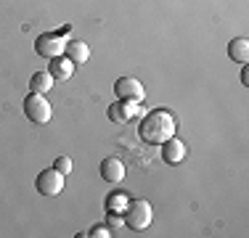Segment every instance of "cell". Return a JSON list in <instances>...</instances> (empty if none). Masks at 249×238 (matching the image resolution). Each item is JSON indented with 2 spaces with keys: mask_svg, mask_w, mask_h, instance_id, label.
Segmentation results:
<instances>
[{
  "mask_svg": "<svg viewBox=\"0 0 249 238\" xmlns=\"http://www.w3.org/2000/svg\"><path fill=\"white\" fill-rule=\"evenodd\" d=\"M178 130V119L173 111L167 109H154L143 117L138 127V135L143 143H151V146H162L164 140H170Z\"/></svg>",
  "mask_w": 249,
  "mask_h": 238,
  "instance_id": "6da1fadb",
  "label": "cell"
},
{
  "mask_svg": "<svg viewBox=\"0 0 249 238\" xmlns=\"http://www.w3.org/2000/svg\"><path fill=\"white\" fill-rule=\"evenodd\" d=\"M122 220H124V228H130V230H146L154 220V209L146 199L127 201V206L122 212Z\"/></svg>",
  "mask_w": 249,
  "mask_h": 238,
  "instance_id": "7a4b0ae2",
  "label": "cell"
},
{
  "mask_svg": "<svg viewBox=\"0 0 249 238\" xmlns=\"http://www.w3.org/2000/svg\"><path fill=\"white\" fill-rule=\"evenodd\" d=\"M24 114L32 124H48L53 117V106L45 101L43 93H29L24 98Z\"/></svg>",
  "mask_w": 249,
  "mask_h": 238,
  "instance_id": "3957f363",
  "label": "cell"
},
{
  "mask_svg": "<svg viewBox=\"0 0 249 238\" xmlns=\"http://www.w3.org/2000/svg\"><path fill=\"white\" fill-rule=\"evenodd\" d=\"M35 188L43 196H58L64 190V172H58L56 167L53 170H43L37 175V180H35Z\"/></svg>",
  "mask_w": 249,
  "mask_h": 238,
  "instance_id": "277c9868",
  "label": "cell"
},
{
  "mask_svg": "<svg viewBox=\"0 0 249 238\" xmlns=\"http://www.w3.org/2000/svg\"><path fill=\"white\" fill-rule=\"evenodd\" d=\"M67 43L69 40L64 37V34H40L37 43H35V51L40 53V56L45 58H56V56H64V51H67Z\"/></svg>",
  "mask_w": 249,
  "mask_h": 238,
  "instance_id": "5b68a950",
  "label": "cell"
},
{
  "mask_svg": "<svg viewBox=\"0 0 249 238\" xmlns=\"http://www.w3.org/2000/svg\"><path fill=\"white\" fill-rule=\"evenodd\" d=\"M114 93L120 95V101H138V103L146 95L143 85H141L135 77H120V80L114 82Z\"/></svg>",
  "mask_w": 249,
  "mask_h": 238,
  "instance_id": "8992f818",
  "label": "cell"
},
{
  "mask_svg": "<svg viewBox=\"0 0 249 238\" xmlns=\"http://www.w3.org/2000/svg\"><path fill=\"white\" fill-rule=\"evenodd\" d=\"M138 111H141L138 101H117V103H111L109 109H106V114H109V119L114 124H124L138 114Z\"/></svg>",
  "mask_w": 249,
  "mask_h": 238,
  "instance_id": "52a82bcc",
  "label": "cell"
},
{
  "mask_svg": "<svg viewBox=\"0 0 249 238\" xmlns=\"http://www.w3.org/2000/svg\"><path fill=\"white\" fill-rule=\"evenodd\" d=\"M48 71L56 82H67V80H72V74H74V64L69 61L67 56H56V58H51Z\"/></svg>",
  "mask_w": 249,
  "mask_h": 238,
  "instance_id": "ba28073f",
  "label": "cell"
},
{
  "mask_svg": "<svg viewBox=\"0 0 249 238\" xmlns=\"http://www.w3.org/2000/svg\"><path fill=\"white\" fill-rule=\"evenodd\" d=\"M162 159L167 164H180L183 159H186V143L183 140H178L175 135L170 140H164L162 143Z\"/></svg>",
  "mask_w": 249,
  "mask_h": 238,
  "instance_id": "9c48e42d",
  "label": "cell"
},
{
  "mask_svg": "<svg viewBox=\"0 0 249 238\" xmlns=\"http://www.w3.org/2000/svg\"><path fill=\"white\" fill-rule=\"evenodd\" d=\"M101 177L106 183H122L124 180V164L117 156H109L101 162Z\"/></svg>",
  "mask_w": 249,
  "mask_h": 238,
  "instance_id": "30bf717a",
  "label": "cell"
},
{
  "mask_svg": "<svg viewBox=\"0 0 249 238\" xmlns=\"http://www.w3.org/2000/svg\"><path fill=\"white\" fill-rule=\"evenodd\" d=\"M64 53H67V58L74 64V67L77 64H85L88 58H90V48H88V43H80V40H69Z\"/></svg>",
  "mask_w": 249,
  "mask_h": 238,
  "instance_id": "8fae6325",
  "label": "cell"
},
{
  "mask_svg": "<svg viewBox=\"0 0 249 238\" xmlns=\"http://www.w3.org/2000/svg\"><path fill=\"white\" fill-rule=\"evenodd\" d=\"M228 58L236 64H247L249 61V40L247 37H236L228 43Z\"/></svg>",
  "mask_w": 249,
  "mask_h": 238,
  "instance_id": "7c38bea8",
  "label": "cell"
},
{
  "mask_svg": "<svg viewBox=\"0 0 249 238\" xmlns=\"http://www.w3.org/2000/svg\"><path fill=\"white\" fill-rule=\"evenodd\" d=\"M53 77H51V71L48 69H43V71H35L32 74V80H29V87H32V93H48L51 87H53Z\"/></svg>",
  "mask_w": 249,
  "mask_h": 238,
  "instance_id": "4fadbf2b",
  "label": "cell"
},
{
  "mask_svg": "<svg viewBox=\"0 0 249 238\" xmlns=\"http://www.w3.org/2000/svg\"><path fill=\"white\" fill-rule=\"evenodd\" d=\"M124 206H127V193H111L109 199H106V209L109 212H117V214H122L124 212Z\"/></svg>",
  "mask_w": 249,
  "mask_h": 238,
  "instance_id": "5bb4252c",
  "label": "cell"
},
{
  "mask_svg": "<svg viewBox=\"0 0 249 238\" xmlns=\"http://www.w3.org/2000/svg\"><path fill=\"white\" fill-rule=\"evenodd\" d=\"M88 236H93V238H109V236H114V233H111L109 225H93V228L88 230Z\"/></svg>",
  "mask_w": 249,
  "mask_h": 238,
  "instance_id": "9a60e30c",
  "label": "cell"
},
{
  "mask_svg": "<svg viewBox=\"0 0 249 238\" xmlns=\"http://www.w3.org/2000/svg\"><path fill=\"white\" fill-rule=\"evenodd\" d=\"M53 167H56V170L58 172H64V175H69V172H72V159H69V156H58L56 159V162H53Z\"/></svg>",
  "mask_w": 249,
  "mask_h": 238,
  "instance_id": "2e32d148",
  "label": "cell"
},
{
  "mask_svg": "<svg viewBox=\"0 0 249 238\" xmlns=\"http://www.w3.org/2000/svg\"><path fill=\"white\" fill-rule=\"evenodd\" d=\"M106 225L111 228V233H114V230H120V228H124V220H122V214H117V212H109V220H106Z\"/></svg>",
  "mask_w": 249,
  "mask_h": 238,
  "instance_id": "e0dca14e",
  "label": "cell"
},
{
  "mask_svg": "<svg viewBox=\"0 0 249 238\" xmlns=\"http://www.w3.org/2000/svg\"><path fill=\"white\" fill-rule=\"evenodd\" d=\"M241 85H249V71L244 67V71H241Z\"/></svg>",
  "mask_w": 249,
  "mask_h": 238,
  "instance_id": "ac0fdd59",
  "label": "cell"
}]
</instances>
